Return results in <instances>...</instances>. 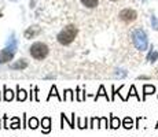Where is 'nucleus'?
<instances>
[{
    "instance_id": "nucleus-1",
    "label": "nucleus",
    "mask_w": 158,
    "mask_h": 137,
    "mask_svg": "<svg viewBox=\"0 0 158 137\" xmlns=\"http://www.w3.org/2000/svg\"><path fill=\"white\" fill-rule=\"evenodd\" d=\"M77 27L74 25H68L66 27H63L62 30L59 32V34H58V42L62 45H69L72 44L73 41H74L76 36H77Z\"/></svg>"
},
{
    "instance_id": "nucleus-2",
    "label": "nucleus",
    "mask_w": 158,
    "mask_h": 137,
    "mask_svg": "<svg viewBox=\"0 0 158 137\" xmlns=\"http://www.w3.org/2000/svg\"><path fill=\"white\" fill-rule=\"evenodd\" d=\"M132 41H133V45H135L139 51H146L148 47L147 34H146L142 29H136L132 32Z\"/></svg>"
},
{
    "instance_id": "nucleus-3",
    "label": "nucleus",
    "mask_w": 158,
    "mask_h": 137,
    "mask_svg": "<svg viewBox=\"0 0 158 137\" xmlns=\"http://www.w3.org/2000/svg\"><path fill=\"white\" fill-rule=\"evenodd\" d=\"M29 51H30V55H32L35 59L43 60L47 58L48 51L50 50H48V47L44 44V42H33V44L30 45Z\"/></svg>"
},
{
    "instance_id": "nucleus-4",
    "label": "nucleus",
    "mask_w": 158,
    "mask_h": 137,
    "mask_svg": "<svg viewBox=\"0 0 158 137\" xmlns=\"http://www.w3.org/2000/svg\"><path fill=\"white\" fill-rule=\"evenodd\" d=\"M136 17H138L136 11L131 10V8H125V10H123L120 13V18H121V21H124V22H132V21L136 19Z\"/></svg>"
},
{
    "instance_id": "nucleus-5",
    "label": "nucleus",
    "mask_w": 158,
    "mask_h": 137,
    "mask_svg": "<svg viewBox=\"0 0 158 137\" xmlns=\"http://www.w3.org/2000/svg\"><path fill=\"white\" fill-rule=\"evenodd\" d=\"M41 132L44 135H48L51 132V118L50 117H44L41 119Z\"/></svg>"
},
{
    "instance_id": "nucleus-6",
    "label": "nucleus",
    "mask_w": 158,
    "mask_h": 137,
    "mask_svg": "<svg viewBox=\"0 0 158 137\" xmlns=\"http://www.w3.org/2000/svg\"><path fill=\"white\" fill-rule=\"evenodd\" d=\"M13 99H14V92L10 88H7V85H4L3 87V100L4 102H11Z\"/></svg>"
},
{
    "instance_id": "nucleus-7",
    "label": "nucleus",
    "mask_w": 158,
    "mask_h": 137,
    "mask_svg": "<svg viewBox=\"0 0 158 137\" xmlns=\"http://www.w3.org/2000/svg\"><path fill=\"white\" fill-rule=\"evenodd\" d=\"M28 97H29V93L26 92L25 89L19 88V85H18V87H17V100H18V102H25Z\"/></svg>"
},
{
    "instance_id": "nucleus-8",
    "label": "nucleus",
    "mask_w": 158,
    "mask_h": 137,
    "mask_svg": "<svg viewBox=\"0 0 158 137\" xmlns=\"http://www.w3.org/2000/svg\"><path fill=\"white\" fill-rule=\"evenodd\" d=\"M154 92H156V87H154V85L144 84V85H143V100L146 99V96L153 95Z\"/></svg>"
},
{
    "instance_id": "nucleus-9",
    "label": "nucleus",
    "mask_w": 158,
    "mask_h": 137,
    "mask_svg": "<svg viewBox=\"0 0 158 137\" xmlns=\"http://www.w3.org/2000/svg\"><path fill=\"white\" fill-rule=\"evenodd\" d=\"M52 96H55L58 100H59V102H63V97L59 95V93H58V89H56V87L55 85H52V87H51V89H50V93H48V96H47V102L48 100L51 99V97Z\"/></svg>"
},
{
    "instance_id": "nucleus-10",
    "label": "nucleus",
    "mask_w": 158,
    "mask_h": 137,
    "mask_svg": "<svg viewBox=\"0 0 158 137\" xmlns=\"http://www.w3.org/2000/svg\"><path fill=\"white\" fill-rule=\"evenodd\" d=\"M120 126H121V119L117 118L115 115L110 114V125H109V127H111V129H118Z\"/></svg>"
},
{
    "instance_id": "nucleus-11",
    "label": "nucleus",
    "mask_w": 158,
    "mask_h": 137,
    "mask_svg": "<svg viewBox=\"0 0 158 137\" xmlns=\"http://www.w3.org/2000/svg\"><path fill=\"white\" fill-rule=\"evenodd\" d=\"M39 32H40V29H39L37 26L29 27V29H28V30H26V32H25V37H26V38H33V37H35L36 34H37Z\"/></svg>"
},
{
    "instance_id": "nucleus-12",
    "label": "nucleus",
    "mask_w": 158,
    "mask_h": 137,
    "mask_svg": "<svg viewBox=\"0 0 158 137\" xmlns=\"http://www.w3.org/2000/svg\"><path fill=\"white\" fill-rule=\"evenodd\" d=\"M74 112H73V114H72V119H68V117H66V115L65 114H63V112H62V114H60V121H62V122H68V125H69V126H70L72 127V129H74Z\"/></svg>"
},
{
    "instance_id": "nucleus-13",
    "label": "nucleus",
    "mask_w": 158,
    "mask_h": 137,
    "mask_svg": "<svg viewBox=\"0 0 158 137\" xmlns=\"http://www.w3.org/2000/svg\"><path fill=\"white\" fill-rule=\"evenodd\" d=\"M11 69H14V70H22V69H26L28 67V62H26V60H23V59H21L19 62H17V63H13V65L10 66Z\"/></svg>"
},
{
    "instance_id": "nucleus-14",
    "label": "nucleus",
    "mask_w": 158,
    "mask_h": 137,
    "mask_svg": "<svg viewBox=\"0 0 158 137\" xmlns=\"http://www.w3.org/2000/svg\"><path fill=\"white\" fill-rule=\"evenodd\" d=\"M39 125H40V121H39L36 117H32V118H30V119L28 121V127H30V129H33V130L37 129Z\"/></svg>"
},
{
    "instance_id": "nucleus-15",
    "label": "nucleus",
    "mask_w": 158,
    "mask_h": 137,
    "mask_svg": "<svg viewBox=\"0 0 158 137\" xmlns=\"http://www.w3.org/2000/svg\"><path fill=\"white\" fill-rule=\"evenodd\" d=\"M77 127L78 129H85L88 126V118H77Z\"/></svg>"
},
{
    "instance_id": "nucleus-16",
    "label": "nucleus",
    "mask_w": 158,
    "mask_h": 137,
    "mask_svg": "<svg viewBox=\"0 0 158 137\" xmlns=\"http://www.w3.org/2000/svg\"><path fill=\"white\" fill-rule=\"evenodd\" d=\"M63 100H68V102H74V93H73L72 89H66L65 95H63Z\"/></svg>"
},
{
    "instance_id": "nucleus-17",
    "label": "nucleus",
    "mask_w": 158,
    "mask_h": 137,
    "mask_svg": "<svg viewBox=\"0 0 158 137\" xmlns=\"http://www.w3.org/2000/svg\"><path fill=\"white\" fill-rule=\"evenodd\" d=\"M123 126L125 127V129H132L133 127V119L131 117H125L123 121Z\"/></svg>"
},
{
    "instance_id": "nucleus-18",
    "label": "nucleus",
    "mask_w": 158,
    "mask_h": 137,
    "mask_svg": "<svg viewBox=\"0 0 158 137\" xmlns=\"http://www.w3.org/2000/svg\"><path fill=\"white\" fill-rule=\"evenodd\" d=\"M101 96H103V97H106V99L107 100H110L109 99V96H107V93H106V91H105V87H103V85H101V87H99V91H98V93H96V96L94 97V99L95 100H98L99 97Z\"/></svg>"
},
{
    "instance_id": "nucleus-19",
    "label": "nucleus",
    "mask_w": 158,
    "mask_h": 137,
    "mask_svg": "<svg viewBox=\"0 0 158 137\" xmlns=\"http://www.w3.org/2000/svg\"><path fill=\"white\" fill-rule=\"evenodd\" d=\"M81 3L88 8H95L98 6V0H81Z\"/></svg>"
},
{
    "instance_id": "nucleus-20",
    "label": "nucleus",
    "mask_w": 158,
    "mask_h": 137,
    "mask_svg": "<svg viewBox=\"0 0 158 137\" xmlns=\"http://www.w3.org/2000/svg\"><path fill=\"white\" fill-rule=\"evenodd\" d=\"M19 127H22V126H21L19 118H18V117H14V118H13V123L10 125V129H19Z\"/></svg>"
},
{
    "instance_id": "nucleus-21",
    "label": "nucleus",
    "mask_w": 158,
    "mask_h": 137,
    "mask_svg": "<svg viewBox=\"0 0 158 137\" xmlns=\"http://www.w3.org/2000/svg\"><path fill=\"white\" fill-rule=\"evenodd\" d=\"M77 97H76V99L78 100V102H83V100H85V91H81L80 88L77 87Z\"/></svg>"
},
{
    "instance_id": "nucleus-22",
    "label": "nucleus",
    "mask_w": 158,
    "mask_h": 137,
    "mask_svg": "<svg viewBox=\"0 0 158 137\" xmlns=\"http://www.w3.org/2000/svg\"><path fill=\"white\" fill-rule=\"evenodd\" d=\"M157 59H158V52L154 51V50H151L150 54H148V56H147V60H150V62H156Z\"/></svg>"
},
{
    "instance_id": "nucleus-23",
    "label": "nucleus",
    "mask_w": 158,
    "mask_h": 137,
    "mask_svg": "<svg viewBox=\"0 0 158 137\" xmlns=\"http://www.w3.org/2000/svg\"><path fill=\"white\" fill-rule=\"evenodd\" d=\"M129 96H135L136 99L138 100H140V96L138 95V93H136V88H135V85H132V87H131V89H129V93H128V96H127V100L129 99Z\"/></svg>"
},
{
    "instance_id": "nucleus-24",
    "label": "nucleus",
    "mask_w": 158,
    "mask_h": 137,
    "mask_svg": "<svg viewBox=\"0 0 158 137\" xmlns=\"http://www.w3.org/2000/svg\"><path fill=\"white\" fill-rule=\"evenodd\" d=\"M89 127H99V118L98 117H94L91 118V123H89Z\"/></svg>"
},
{
    "instance_id": "nucleus-25",
    "label": "nucleus",
    "mask_w": 158,
    "mask_h": 137,
    "mask_svg": "<svg viewBox=\"0 0 158 137\" xmlns=\"http://www.w3.org/2000/svg\"><path fill=\"white\" fill-rule=\"evenodd\" d=\"M99 127H109L107 126V118L106 117L99 118Z\"/></svg>"
},
{
    "instance_id": "nucleus-26",
    "label": "nucleus",
    "mask_w": 158,
    "mask_h": 137,
    "mask_svg": "<svg viewBox=\"0 0 158 137\" xmlns=\"http://www.w3.org/2000/svg\"><path fill=\"white\" fill-rule=\"evenodd\" d=\"M151 23H153L154 29H157V30H158V21H157V18H156V17H151Z\"/></svg>"
},
{
    "instance_id": "nucleus-27",
    "label": "nucleus",
    "mask_w": 158,
    "mask_h": 137,
    "mask_svg": "<svg viewBox=\"0 0 158 137\" xmlns=\"http://www.w3.org/2000/svg\"><path fill=\"white\" fill-rule=\"evenodd\" d=\"M35 93H36V97H35L36 102H39L40 99H39V89H37V88H35Z\"/></svg>"
},
{
    "instance_id": "nucleus-28",
    "label": "nucleus",
    "mask_w": 158,
    "mask_h": 137,
    "mask_svg": "<svg viewBox=\"0 0 158 137\" xmlns=\"http://www.w3.org/2000/svg\"><path fill=\"white\" fill-rule=\"evenodd\" d=\"M156 127H158V122H157V126H156Z\"/></svg>"
},
{
    "instance_id": "nucleus-29",
    "label": "nucleus",
    "mask_w": 158,
    "mask_h": 137,
    "mask_svg": "<svg viewBox=\"0 0 158 137\" xmlns=\"http://www.w3.org/2000/svg\"><path fill=\"white\" fill-rule=\"evenodd\" d=\"M0 127H2V123H0Z\"/></svg>"
},
{
    "instance_id": "nucleus-30",
    "label": "nucleus",
    "mask_w": 158,
    "mask_h": 137,
    "mask_svg": "<svg viewBox=\"0 0 158 137\" xmlns=\"http://www.w3.org/2000/svg\"><path fill=\"white\" fill-rule=\"evenodd\" d=\"M0 99H2V96H0Z\"/></svg>"
},
{
    "instance_id": "nucleus-31",
    "label": "nucleus",
    "mask_w": 158,
    "mask_h": 137,
    "mask_svg": "<svg viewBox=\"0 0 158 137\" xmlns=\"http://www.w3.org/2000/svg\"><path fill=\"white\" fill-rule=\"evenodd\" d=\"M113 2H114V0H113Z\"/></svg>"
}]
</instances>
